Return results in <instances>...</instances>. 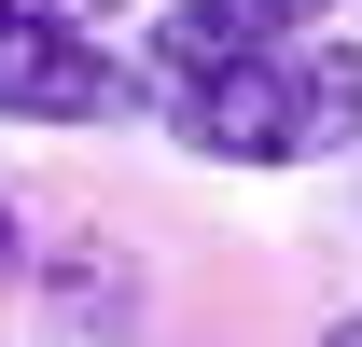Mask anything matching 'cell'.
<instances>
[{"instance_id":"cell-1","label":"cell","mask_w":362,"mask_h":347,"mask_svg":"<svg viewBox=\"0 0 362 347\" xmlns=\"http://www.w3.org/2000/svg\"><path fill=\"white\" fill-rule=\"evenodd\" d=\"M181 111V153L195 167H334L362 153V42H279V56H237L209 84H168Z\"/></svg>"},{"instance_id":"cell-2","label":"cell","mask_w":362,"mask_h":347,"mask_svg":"<svg viewBox=\"0 0 362 347\" xmlns=\"http://www.w3.org/2000/svg\"><path fill=\"white\" fill-rule=\"evenodd\" d=\"M153 111L139 56H112L98 28H14L0 14V126H126Z\"/></svg>"},{"instance_id":"cell-3","label":"cell","mask_w":362,"mask_h":347,"mask_svg":"<svg viewBox=\"0 0 362 347\" xmlns=\"http://www.w3.org/2000/svg\"><path fill=\"white\" fill-rule=\"evenodd\" d=\"M334 0H153V42H139V84H209L237 56H279L307 42Z\"/></svg>"},{"instance_id":"cell-4","label":"cell","mask_w":362,"mask_h":347,"mask_svg":"<svg viewBox=\"0 0 362 347\" xmlns=\"http://www.w3.org/2000/svg\"><path fill=\"white\" fill-rule=\"evenodd\" d=\"M0 14H14V28H112L126 0H0Z\"/></svg>"},{"instance_id":"cell-5","label":"cell","mask_w":362,"mask_h":347,"mask_svg":"<svg viewBox=\"0 0 362 347\" xmlns=\"http://www.w3.org/2000/svg\"><path fill=\"white\" fill-rule=\"evenodd\" d=\"M28 278V222H14V195H0V292Z\"/></svg>"},{"instance_id":"cell-6","label":"cell","mask_w":362,"mask_h":347,"mask_svg":"<svg viewBox=\"0 0 362 347\" xmlns=\"http://www.w3.org/2000/svg\"><path fill=\"white\" fill-rule=\"evenodd\" d=\"M320 347H362V319H334V334H320Z\"/></svg>"}]
</instances>
